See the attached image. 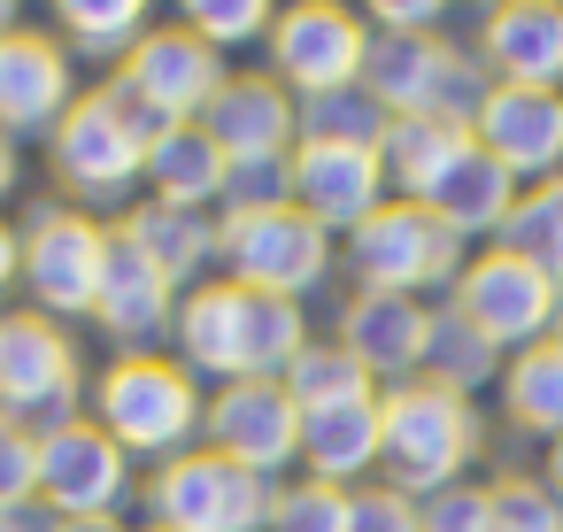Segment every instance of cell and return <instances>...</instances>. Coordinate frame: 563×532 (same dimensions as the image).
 <instances>
[{"label":"cell","instance_id":"obj_39","mask_svg":"<svg viewBox=\"0 0 563 532\" xmlns=\"http://www.w3.org/2000/svg\"><path fill=\"white\" fill-rule=\"evenodd\" d=\"M417 524L424 532H494V486H440L417 501Z\"/></svg>","mask_w":563,"mask_h":532},{"label":"cell","instance_id":"obj_18","mask_svg":"<svg viewBox=\"0 0 563 532\" xmlns=\"http://www.w3.org/2000/svg\"><path fill=\"white\" fill-rule=\"evenodd\" d=\"M478 63L494 86H525V93H563V9L555 0H509L486 16Z\"/></svg>","mask_w":563,"mask_h":532},{"label":"cell","instance_id":"obj_48","mask_svg":"<svg viewBox=\"0 0 563 532\" xmlns=\"http://www.w3.org/2000/svg\"><path fill=\"white\" fill-rule=\"evenodd\" d=\"M147 532H155V524H147Z\"/></svg>","mask_w":563,"mask_h":532},{"label":"cell","instance_id":"obj_32","mask_svg":"<svg viewBox=\"0 0 563 532\" xmlns=\"http://www.w3.org/2000/svg\"><path fill=\"white\" fill-rule=\"evenodd\" d=\"M424 370H432V386H448V394H471V386H486V378L501 370V347H494L478 324H463L455 309H432Z\"/></svg>","mask_w":563,"mask_h":532},{"label":"cell","instance_id":"obj_41","mask_svg":"<svg viewBox=\"0 0 563 532\" xmlns=\"http://www.w3.org/2000/svg\"><path fill=\"white\" fill-rule=\"evenodd\" d=\"M24 278V232H9L0 224V301H9V286Z\"/></svg>","mask_w":563,"mask_h":532},{"label":"cell","instance_id":"obj_19","mask_svg":"<svg viewBox=\"0 0 563 532\" xmlns=\"http://www.w3.org/2000/svg\"><path fill=\"white\" fill-rule=\"evenodd\" d=\"M70 117V55L47 32L0 40V140H24Z\"/></svg>","mask_w":563,"mask_h":532},{"label":"cell","instance_id":"obj_27","mask_svg":"<svg viewBox=\"0 0 563 532\" xmlns=\"http://www.w3.org/2000/svg\"><path fill=\"white\" fill-rule=\"evenodd\" d=\"M463 147H471V132H455V124H440V117H394V124H386V147H378V170L417 201Z\"/></svg>","mask_w":563,"mask_h":532},{"label":"cell","instance_id":"obj_4","mask_svg":"<svg viewBox=\"0 0 563 532\" xmlns=\"http://www.w3.org/2000/svg\"><path fill=\"white\" fill-rule=\"evenodd\" d=\"M347 263L363 278V293H432L463 278V240L424 209V201H378V217L363 232H347Z\"/></svg>","mask_w":563,"mask_h":532},{"label":"cell","instance_id":"obj_31","mask_svg":"<svg viewBox=\"0 0 563 532\" xmlns=\"http://www.w3.org/2000/svg\"><path fill=\"white\" fill-rule=\"evenodd\" d=\"M501 247H509L517 263H532L548 286H563V178L517 193V209H509V224H501Z\"/></svg>","mask_w":563,"mask_h":532},{"label":"cell","instance_id":"obj_12","mask_svg":"<svg viewBox=\"0 0 563 532\" xmlns=\"http://www.w3.org/2000/svg\"><path fill=\"white\" fill-rule=\"evenodd\" d=\"M271 63H278V86H294L301 101L340 93V86H363L371 32L347 9H332V0H309V9H286L271 24Z\"/></svg>","mask_w":563,"mask_h":532},{"label":"cell","instance_id":"obj_40","mask_svg":"<svg viewBox=\"0 0 563 532\" xmlns=\"http://www.w3.org/2000/svg\"><path fill=\"white\" fill-rule=\"evenodd\" d=\"M347 532H424L417 524V501L394 494V486H355L347 494Z\"/></svg>","mask_w":563,"mask_h":532},{"label":"cell","instance_id":"obj_2","mask_svg":"<svg viewBox=\"0 0 563 532\" xmlns=\"http://www.w3.org/2000/svg\"><path fill=\"white\" fill-rule=\"evenodd\" d=\"M471 455H478V417L463 394L417 378V386H394L378 401V470L394 494L424 501V494L455 486Z\"/></svg>","mask_w":563,"mask_h":532},{"label":"cell","instance_id":"obj_43","mask_svg":"<svg viewBox=\"0 0 563 532\" xmlns=\"http://www.w3.org/2000/svg\"><path fill=\"white\" fill-rule=\"evenodd\" d=\"M16 193V140H0V201Z\"/></svg>","mask_w":563,"mask_h":532},{"label":"cell","instance_id":"obj_22","mask_svg":"<svg viewBox=\"0 0 563 532\" xmlns=\"http://www.w3.org/2000/svg\"><path fill=\"white\" fill-rule=\"evenodd\" d=\"M417 201H424L455 240H471V232H501V224H509V209H517V178L471 140V147H463V155H455Z\"/></svg>","mask_w":563,"mask_h":532},{"label":"cell","instance_id":"obj_1","mask_svg":"<svg viewBox=\"0 0 563 532\" xmlns=\"http://www.w3.org/2000/svg\"><path fill=\"white\" fill-rule=\"evenodd\" d=\"M178 347L194 370L247 386V378H286V363L309 347L301 301L278 293H247V286H194V301L178 309Z\"/></svg>","mask_w":563,"mask_h":532},{"label":"cell","instance_id":"obj_25","mask_svg":"<svg viewBox=\"0 0 563 532\" xmlns=\"http://www.w3.org/2000/svg\"><path fill=\"white\" fill-rule=\"evenodd\" d=\"M224 147L201 132V124H170L155 147H147V186H155V201H170V209H201V201H217L224 193Z\"/></svg>","mask_w":563,"mask_h":532},{"label":"cell","instance_id":"obj_14","mask_svg":"<svg viewBox=\"0 0 563 532\" xmlns=\"http://www.w3.org/2000/svg\"><path fill=\"white\" fill-rule=\"evenodd\" d=\"M201 432H209V455H224V463H240V470H255V478H271V486H278V470L301 455V409L286 401L278 378L224 386V394L209 401Z\"/></svg>","mask_w":563,"mask_h":532},{"label":"cell","instance_id":"obj_35","mask_svg":"<svg viewBox=\"0 0 563 532\" xmlns=\"http://www.w3.org/2000/svg\"><path fill=\"white\" fill-rule=\"evenodd\" d=\"M217 201H224L232 217H271V209H294V155H286V163H232Z\"/></svg>","mask_w":563,"mask_h":532},{"label":"cell","instance_id":"obj_23","mask_svg":"<svg viewBox=\"0 0 563 532\" xmlns=\"http://www.w3.org/2000/svg\"><path fill=\"white\" fill-rule=\"evenodd\" d=\"M448 70H455V47L378 32V40H371V63H363V93H371L386 117H432V109H440Z\"/></svg>","mask_w":563,"mask_h":532},{"label":"cell","instance_id":"obj_17","mask_svg":"<svg viewBox=\"0 0 563 532\" xmlns=\"http://www.w3.org/2000/svg\"><path fill=\"white\" fill-rule=\"evenodd\" d=\"M93 317H101V332H109V340H124V355H147V340H155L163 324H178V309H170V278L147 263V247H140L124 224L109 232Z\"/></svg>","mask_w":563,"mask_h":532},{"label":"cell","instance_id":"obj_16","mask_svg":"<svg viewBox=\"0 0 563 532\" xmlns=\"http://www.w3.org/2000/svg\"><path fill=\"white\" fill-rule=\"evenodd\" d=\"M471 140L509 170V178H540L563 170V93H525V86H494Z\"/></svg>","mask_w":563,"mask_h":532},{"label":"cell","instance_id":"obj_20","mask_svg":"<svg viewBox=\"0 0 563 532\" xmlns=\"http://www.w3.org/2000/svg\"><path fill=\"white\" fill-rule=\"evenodd\" d=\"M201 132L224 147V163H286L294 140H301L286 86H271V78H224V93L201 117Z\"/></svg>","mask_w":563,"mask_h":532},{"label":"cell","instance_id":"obj_30","mask_svg":"<svg viewBox=\"0 0 563 532\" xmlns=\"http://www.w3.org/2000/svg\"><path fill=\"white\" fill-rule=\"evenodd\" d=\"M286 401L301 409V417H317V409H340V401H363L371 394V378H363V363L340 347V340H309L294 363H286Z\"/></svg>","mask_w":563,"mask_h":532},{"label":"cell","instance_id":"obj_7","mask_svg":"<svg viewBox=\"0 0 563 532\" xmlns=\"http://www.w3.org/2000/svg\"><path fill=\"white\" fill-rule=\"evenodd\" d=\"M217 255L232 263V286H247V293H278V301H301V293L324 286V270H332V232H317L301 209L224 217Z\"/></svg>","mask_w":563,"mask_h":532},{"label":"cell","instance_id":"obj_29","mask_svg":"<svg viewBox=\"0 0 563 532\" xmlns=\"http://www.w3.org/2000/svg\"><path fill=\"white\" fill-rule=\"evenodd\" d=\"M294 124H301L309 147H363V155H378L394 117H386L363 86H340V93H309V101L294 109Z\"/></svg>","mask_w":563,"mask_h":532},{"label":"cell","instance_id":"obj_28","mask_svg":"<svg viewBox=\"0 0 563 532\" xmlns=\"http://www.w3.org/2000/svg\"><path fill=\"white\" fill-rule=\"evenodd\" d=\"M501 409L517 432H548L563 440V347L540 340L525 355H509V378H501Z\"/></svg>","mask_w":563,"mask_h":532},{"label":"cell","instance_id":"obj_46","mask_svg":"<svg viewBox=\"0 0 563 532\" xmlns=\"http://www.w3.org/2000/svg\"><path fill=\"white\" fill-rule=\"evenodd\" d=\"M24 24H16V9H9V0H0V40H16Z\"/></svg>","mask_w":563,"mask_h":532},{"label":"cell","instance_id":"obj_9","mask_svg":"<svg viewBox=\"0 0 563 532\" xmlns=\"http://www.w3.org/2000/svg\"><path fill=\"white\" fill-rule=\"evenodd\" d=\"M463 324H478L494 347H540L548 332H555V309H563V286H548L532 263H517L509 247H494V255H478V263H463V278H455V301H448Z\"/></svg>","mask_w":563,"mask_h":532},{"label":"cell","instance_id":"obj_11","mask_svg":"<svg viewBox=\"0 0 563 532\" xmlns=\"http://www.w3.org/2000/svg\"><path fill=\"white\" fill-rule=\"evenodd\" d=\"M55 170H63V186L86 193V201H117V193L140 186L147 140L132 132V117L117 109L109 86L86 93V101H70V117L55 124Z\"/></svg>","mask_w":563,"mask_h":532},{"label":"cell","instance_id":"obj_47","mask_svg":"<svg viewBox=\"0 0 563 532\" xmlns=\"http://www.w3.org/2000/svg\"><path fill=\"white\" fill-rule=\"evenodd\" d=\"M548 340H555V347H563V309H555V332H548Z\"/></svg>","mask_w":563,"mask_h":532},{"label":"cell","instance_id":"obj_6","mask_svg":"<svg viewBox=\"0 0 563 532\" xmlns=\"http://www.w3.org/2000/svg\"><path fill=\"white\" fill-rule=\"evenodd\" d=\"M0 417L24 432L78 417V340L40 309L0 317Z\"/></svg>","mask_w":563,"mask_h":532},{"label":"cell","instance_id":"obj_44","mask_svg":"<svg viewBox=\"0 0 563 532\" xmlns=\"http://www.w3.org/2000/svg\"><path fill=\"white\" fill-rule=\"evenodd\" d=\"M55 532H124L117 517H78V524H55Z\"/></svg>","mask_w":563,"mask_h":532},{"label":"cell","instance_id":"obj_5","mask_svg":"<svg viewBox=\"0 0 563 532\" xmlns=\"http://www.w3.org/2000/svg\"><path fill=\"white\" fill-rule=\"evenodd\" d=\"M271 494H278L271 478L194 447L155 470L147 509H155V532H271Z\"/></svg>","mask_w":563,"mask_h":532},{"label":"cell","instance_id":"obj_10","mask_svg":"<svg viewBox=\"0 0 563 532\" xmlns=\"http://www.w3.org/2000/svg\"><path fill=\"white\" fill-rule=\"evenodd\" d=\"M101 255H109V232L78 209H40L24 224V286H32V309L40 317H93V293H101Z\"/></svg>","mask_w":563,"mask_h":532},{"label":"cell","instance_id":"obj_33","mask_svg":"<svg viewBox=\"0 0 563 532\" xmlns=\"http://www.w3.org/2000/svg\"><path fill=\"white\" fill-rule=\"evenodd\" d=\"M63 40L78 55H93V63L132 55L147 40V9H140V0H63Z\"/></svg>","mask_w":563,"mask_h":532},{"label":"cell","instance_id":"obj_3","mask_svg":"<svg viewBox=\"0 0 563 532\" xmlns=\"http://www.w3.org/2000/svg\"><path fill=\"white\" fill-rule=\"evenodd\" d=\"M201 417H209V401L194 394V370H186V363H163V355H124V363H109L101 386H93V424H101L124 455L178 463V455H194Z\"/></svg>","mask_w":563,"mask_h":532},{"label":"cell","instance_id":"obj_8","mask_svg":"<svg viewBox=\"0 0 563 532\" xmlns=\"http://www.w3.org/2000/svg\"><path fill=\"white\" fill-rule=\"evenodd\" d=\"M132 494V455L86 424V417H63L40 432V509L55 524H78V517H117V501Z\"/></svg>","mask_w":563,"mask_h":532},{"label":"cell","instance_id":"obj_21","mask_svg":"<svg viewBox=\"0 0 563 532\" xmlns=\"http://www.w3.org/2000/svg\"><path fill=\"white\" fill-rule=\"evenodd\" d=\"M424 340H432V309L401 293H355L340 317V347L363 363V378L409 386V370H424Z\"/></svg>","mask_w":563,"mask_h":532},{"label":"cell","instance_id":"obj_37","mask_svg":"<svg viewBox=\"0 0 563 532\" xmlns=\"http://www.w3.org/2000/svg\"><path fill=\"white\" fill-rule=\"evenodd\" d=\"M494 532H563V494L548 478H501L494 486Z\"/></svg>","mask_w":563,"mask_h":532},{"label":"cell","instance_id":"obj_36","mask_svg":"<svg viewBox=\"0 0 563 532\" xmlns=\"http://www.w3.org/2000/svg\"><path fill=\"white\" fill-rule=\"evenodd\" d=\"M271 532H347V494L340 486H278L271 494Z\"/></svg>","mask_w":563,"mask_h":532},{"label":"cell","instance_id":"obj_24","mask_svg":"<svg viewBox=\"0 0 563 532\" xmlns=\"http://www.w3.org/2000/svg\"><path fill=\"white\" fill-rule=\"evenodd\" d=\"M301 463L317 486H347V478L378 470V394L301 417Z\"/></svg>","mask_w":563,"mask_h":532},{"label":"cell","instance_id":"obj_26","mask_svg":"<svg viewBox=\"0 0 563 532\" xmlns=\"http://www.w3.org/2000/svg\"><path fill=\"white\" fill-rule=\"evenodd\" d=\"M124 232L147 247V263L170 278V286H194L209 263H217V224L201 217V209H170V201H140L132 217H124Z\"/></svg>","mask_w":563,"mask_h":532},{"label":"cell","instance_id":"obj_15","mask_svg":"<svg viewBox=\"0 0 563 532\" xmlns=\"http://www.w3.org/2000/svg\"><path fill=\"white\" fill-rule=\"evenodd\" d=\"M378 193H386V170L378 155L363 147H294V209L317 224V232H363L378 217Z\"/></svg>","mask_w":563,"mask_h":532},{"label":"cell","instance_id":"obj_13","mask_svg":"<svg viewBox=\"0 0 563 532\" xmlns=\"http://www.w3.org/2000/svg\"><path fill=\"white\" fill-rule=\"evenodd\" d=\"M140 109H155L163 124H201L209 117V101L224 93V55L217 47H201L186 24H170V32H147L132 55H124V78H117Z\"/></svg>","mask_w":563,"mask_h":532},{"label":"cell","instance_id":"obj_45","mask_svg":"<svg viewBox=\"0 0 563 532\" xmlns=\"http://www.w3.org/2000/svg\"><path fill=\"white\" fill-rule=\"evenodd\" d=\"M548 486L563 494V440H548Z\"/></svg>","mask_w":563,"mask_h":532},{"label":"cell","instance_id":"obj_42","mask_svg":"<svg viewBox=\"0 0 563 532\" xmlns=\"http://www.w3.org/2000/svg\"><path fill=\"white\" fill-rule=\"evenodd\" d=\"M0 532H55V517L32 501V509H16V517H0Z\"/></svg>","mask_w":563,"mask_h":532},{"label":"cell","instance_id":"obj_34","mask_svg":"<svg viewBox=\"0 0 563 532\" xmlns=\"http://www.w3.org/2000/svg\"><path fill=\"white\" fill-rule=\"evenodd\" d=\"M278 16L263 9V0H194V9H186V32L201 40V47H247V40H263Z\"/></svg>","mask_w":563,"mask_h":532},{"label":"cell","instance_id":"obj_38","mask_svg":"<svg viewBox=\"0 0 563 532\" xmlns=\"http://www.w3.org/2000/svg\"><path fill=\"white\" fill-rule=\"evenodd\" d=\"M40 501V432L0 417V517H16Z\"/></svg>","mask_w":563,"mask_h":532}]
</instances>
